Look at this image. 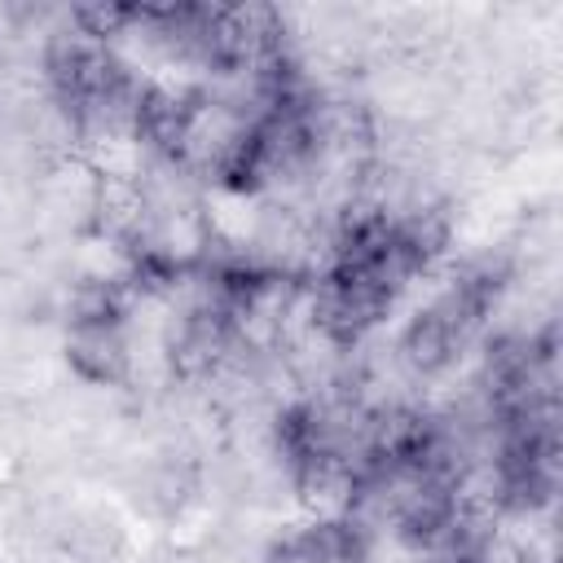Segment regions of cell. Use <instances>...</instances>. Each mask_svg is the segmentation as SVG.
<instances>
[{"label":"cell","instance_id":"6da1fadb","mask_svg":"<svg viewBox=\"0 0 563 563\" xmlns=\"http://www.w3.org/2000/svg\"><path fill=\"white\" fill-rule=\"evenodd\" d=\"M365 528L356 519H321L273 541L264 563H365Z\"/></svg>","mask_w":563,"mask_h":563}]
</instances>
